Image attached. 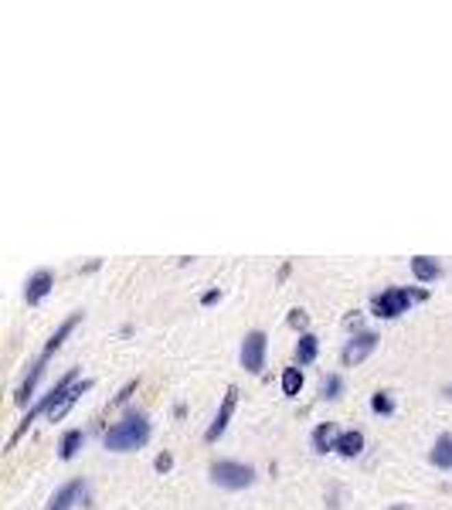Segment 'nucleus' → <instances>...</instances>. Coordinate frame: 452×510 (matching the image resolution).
Here are the masks:
<instances>
[{
    "instance_id": "1",
    "label": "nucleus",
    "mask_w": 452,
    "mask_h": 510,
    "mask_svg": "<svg viewBox=\"0 0 452 510\" xmlns=\"http://www.w3.org/2000/svg\"><path fill=\"white\" fill-rule=\"evenodd\" d=\"M150 439V422L147 415H126L119 425H112L105 432V449L109 452H129V449H140L147 446Z\"/></svg>"
},
{
    "instance_id": "2",
    "label": "nucleus",
    "mask_w": 452,
    "mask_h": 510,
    "mask_svg": "<svg viewBox=\"0 0 452 510\" xmlns=\"http://www.w3.org/2000/svg\"><path fill=\"white\" fill-rule=\"evenodd\" d=\"M429 300V290H405V286H391L384 293H377L371 300V313L381 316V320H394L401 313H408L412 303H425Z\"/></svg>"
},
{
    "instance_id": "3",
    "label": "nucleus",
    "mask_w": 452,
    "mask_h": 510,
    "mask_svg": "<svg viewBox=\"0 0 452 510\" xmlns=\"http://www.w3.org/2000/svg\"><path fill=\"white\" fill-rule=\"evenodd\" d=\"M211 480L225 490H245L255 483V470L249 463H235V459H218L211 466Z\"/></svg>"
},
{
    "instance_id": "4",
    "label": "nucleus",
    "mask_w": 452,
    "mask_h": 510,
    "mask_svg": "<svg viewBox=\"0 0 452 510\" xmlns=\"http://www.w3.org/2000/svg\"><path fill=\"white\" fill-rule=\"evenodd\" d=\"M266 347H269V337L262 330L245 333V340H242V368L249 374H259L266 368Z\"/></svg>"
},
{
    "instance_id": "5",
    "label": "nucleus",
    "mask_w": 452,
    "mask_h": 510,
    "mask_svg": "<svg viewBox=\"0 0 452 510\" xmlns=\"http://www.w3.org/2000/svg\"><path fill=\"white\" fill-rule=\"evenodd\" d=\"M235 405H238V388L231 385V388L225 392V402H221V408H218L214 422H211V425H208V432H204V439H208V442H218V439L225 435V429H228V422H231Z\"/></svg>"
},
{
    "instance_id": "6",
    "label": "nucleus",
    "mask_w": 452,
    "mask_h": 510,
    "mask_svg": "<svg viewBox=\"0 0 452 510\" xmlns=\"http://www.w3.org/2000/svg\"><path fill=\"white\" fill-rule=\"evenodd\" d=\"M374 347H377V333H371V330H361L347 347H344V354H340V361H344V368H351V364H361L367 361L371 354H374Z\"/></svg>"
},
{
    "instance_id": "7",
    "label": "nucleus",
    "mask_w": 452,
    "mask_h": 510,
    "mask_svg": "<svg viewBox=\"0 0 452 510\" xmlns=\"http://www.w3.org/2000/svg\"><path fill=\"white\" fill-rule=\"evenodd\" d=\"M51 286H55V276L48 272V269H38L31 279H27V286H24V300L27 306H38L48 293H51Z\"/></svg>"
},
{
    "instance_id": "8",
    "label": "nucleus",
    "mask_w": 452,
    "mask_h": 510,
    "mask_svg": "<svg viewBox=\"0 0 452 510\" xmlns=\"http://www.w3.org/2000/svg\"><path fill=\"white\" fill-rule=\"evenodd\" d=\"M45 364H48V357H45V354L31 364V374L24 378V385H21V388H17V395H14V402H17V405H27V402H31V395H34V388H38L41 374H45Z\"/></svg>"
},
{
    "instance_id": "9",
    "label": "nucleus",
    "mask_w": 452,
    "mask_h": 510,
    "mask_svg": "<svg viewBox=\"0 0 452 510\" xmlns=\"http://www.w3.org/2000/svg\"><path fill=\"white\" fill-rule=\"evenodd\" d=\"M89 388H92V381H89V378H86V381H79V385H75V388H72V392H68V395H65V398H62L58 405H55V408H48V422H62V418L68 415V408H72L75 402H79V395H86Z\"/></svg>"
},
{
    "instance_id": "10",
    "label": "nucleus",
    "mask_w": 452,
    "mask_h": 510,
    "mask_svg": "<svg viewBox=\"0 0 452 510\" xmlns=\"http://www.w3.org/2000/svg\"><path fill=\"white\" fill-rule=\"evenodd\" d=\"M412 272H415L418 283H436V279L442 276V266H439L432 255H415V259H412Z\"/></svg>"
},
{
    "instance_id": "11",
    "label": "nucleus",
    "mask_w": 452,
    "mask_h": 510,
    "mask_svg": "<svg viewBox=\"0 0 452 510\" xmlns=\"http://www.w3.org/2000/svg\"><path fill=\"white\" fill-rule=\"evenodd\" d=\"M337 439H340V432H337L334 422L316 425V429H313V452H330V449H337Z\"/></svg>"
},
{
    "instance_id": "12",
    "label": "nucleus",
    "mask_w": 452,
    "mask_h": 510,
    "mask_svg": "<svg viewBox=\"0 0 452 510\" xmlns=\"http://www.w3.org/2000/svg\"><path fill=\"white\" fill-rule=\"evenodd\" d=\"M79 494H86V483L82 480H72V483H65L55 497H51V504H48V510H72V504H75V497Z\"/></svg>"
},
{
    "instance_id": "13",
    "label": "nucleus",
    "mask_w": 452,
    "mask_h": 510,
    "mask_svg": "<svg viewBox=\"0 0 452 510\" xmlns=\"http://www.w3.org/2000/svg\"><path fill=\"white\" fill-rule=\"evenodd\" d=\"M429 463L436 466V470H452V435H439L436 439V446H432V452H429Z\"/></svg>"
},
{
    "instance_id": "14",
    "label": "nucleus",
    "mask_w": 452,
    "mask_h": 510,
    "mask_svg": "<svg viewBox=\"0 0 452 510\" xmlns=\"http://www.w3.org/2000/svg\"><path fill=\"white\" fill-rule=\"evenodd\" d=\"M334 452H340V456H347V459L361 456V452H364V432H357V429L340 432V439H337V449H334Z\"/></svg>"
},
{
    "instance_id": "15",
    "label": "nucleus",
    "mask_w": 452,
    "mask_h": 510,
    "mask_svg": "<svg viewBox=\"0 0 452 510\" xmlns=\"http://www.w3.org/2000/svg\"><path fill=\"white\" fill-rule=\"evenodd\" d=\"M79 323H82V313H72V316H68V320H65V323H62V327H58L55 333H51V340L45 344V357H51V354H55V350H58V347L65 344V337H68V333H72V330H75Z\"/></svg>"
},
{
    "instance_id": "16",
    "label": "nucleus",
    "mask_w": 452,
    "mask_h": 510,
    "mask_svg": "<svg viewBox=\"0 0 452 510\" xmlns=\"http://www.w3.org/2000/svg\"><path fill=\"white\" fill-rule=\"evenodd\" d=\"M320 354V337L316 333H299V344H296V364H313Z\"/></svg>"
},
{
    "instance_id": "17",
    "label": "nucleus",
    "mask_w": 452,
    "mask_h": 510,
    "mask_svg": "<svg viewBox=\"0 0 452 510\" xmlns=\"http://www.w3.org/2000/svg\"><path fill=\"white\" fill-rule=\"evenodd\" d=\"M82 442H86V432H82V429H68V432L62 435L58 456H62V459H75V452L82 449Z\"/></svg>"
},
{
    "instance_id": "18",
    "label": "nucleus",
    "mask_w": 452,
    "mask_h": 510,
    "mask_svg": "<svg viewBox=\"0 0 452 510\" xmlns=\"http://www.w3.org/2000/svg\"><path fill=\"white\" fill-rule=\"evenodd\" d=\"M299 392H303V371H299V368H286V371H282V395L296 398Z\"/></svg>"
},
{
    "instance_id": "19",
    "label": "nucleus",
    "mask_w": 452,
    "mask_h": 510,
    "mask_svg": "<svg viewBox=\"0 0 452 510\" xmlns=\"http://www.w3.org/2000/svg\"><path fill=\"white\" fill-rule=\"evenodd\" d=\"M371 408H374L377 415H394V398H391L388 392H374V395H371Z\"/></svg>"
},
{
    "instance_id": "20",
    "label": "nucleus",
    "mask_w": 452,
    "mask_h": 510,
    "mask_svg": "<svg viewBox=\"0 0 452 510\" xmlns=\"http://www.w3.org/2000/svg\"><path fill=\"white\" fill-rule=\"evenodd\" d=\"M340 392H344V378H340V374H330V378L323 381V388H320V395H323L327 402L340 398Z\"/></svg>"
},
{
    "instance_id": "21",
    "label": "nucleus",
    "mask_w": 452,
    "mask_h": 510,
    "mask_svg": "<svg viewBox=\"0 0 452 510\" xmlns=\"http://www.w3.org/2000/svg\"><path fill=\"white\" fill-rule=\"evenodd\" d=\"M286 320H289V327H292V330L310 333V330H306V327H310V313H306V309H289V316H286Z\"/></svg>"
},
{
    "instance_id": "22",
    "label": "nucleus",
    "mask_w": 452,
    "mask_h": 510,
    "mask_svg": "<svg viewBox=\"0 0 452 510\" xmlns=\"http://www.w3.org/2000/svg\"><path fill=\"white\" fill-rule=\"evenodd\" d=\"M136 388H140V381H126V385H123V388L116 392V398H112V405H126V402L133 398V392H136Z\"/></svg>"
},
{
    "instance_id": "23",
    "label": "nucleus",
    "mask_w": 452,
    "mask_h": 510,
    "mask_svg": "<svg viewBox=\"0 0 452 510\" xmlns=\"http://www.w3.org/2000/svg\"><path fill=\"white\" fill-rule=\"evenodd\" d=\"M153 470H157V473H171V470H174V456H171V452H160V456L153 459Z\"/></svg>"
},
{
    "instance_id": "24",
    "label": "nucleus",
    "mask_w": 452,
    "mask_h": 510,
    "mask_svg": "<svg viewBox=\"0 0 452 510\" xmlns=\"http://www.w3.org/2000/svg\"><path fill=\"white\" fill-rule=\"evenodd\" d=\"M218 300H221V293H218V290H208V293L201 296V303H204V306H214Z\"/></svg>"
}]
</instances>
